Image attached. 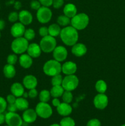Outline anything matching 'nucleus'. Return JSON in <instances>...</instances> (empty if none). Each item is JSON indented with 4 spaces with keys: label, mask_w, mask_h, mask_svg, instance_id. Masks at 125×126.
Wrapping results in <instances>:
<instances>
[{
    "label": "nucleus",
    "mask_w": 125,
    "mask_h": 126,
    "mask_svg": "<svg viewBox=\"0 0 125 126\" xmlns=\"http://www.w3.org/2000/svg\"><path fill=\"white\" fill-rule=\"evenodd\" d=\"M23 96L24 98H27V97H28V93H27V92H24Z\"/></svg>",
    "instance_id": "49"
},
{
    "label": "nucleus",
    "mask_w": 125,
    "mask_h": 126,
    "mask_svg": "<svg viewBox=\"0 0 125 126\" xmlns=\"http://www.w3.org/2000/svg\"><path fill=\"white\" fill-rule=\"evenodd\" d=\"M36 17L37 19L40 23H47L51 20L52 12L49 7L42 6L37 11Z\"/></svg>",
    "instance_id": "8"
},
{
    "label": "nucleus",
    "mask_w": 125,
    "mask_h": 126,
    "mask_svg": "<svg viewBox=\"0 0 125 126\" xmlns=\"http://www.w3.org/2000/svg\"><path fill=\"white\" fill-rule=\"evenodd\" d=\"M53 56L55 60L60 62H63L67 57V50L62 46H56L53 51Z\"/></svg>",
    "instance_id": "11"
},
{
    "label": "nucleus",
    "mask_w": 125,
    "mask_h": 126,
    "mask_svg": "<svg viewBox=\"0 0 125 126\" xmlns=\"http://www.w3.org/2000/svg\"><path fill=\"white\" fill-rule=\"evenodd\" d=\"M60 35L62 41L68 46L74 45L78 39V30L72 26H67L62 28Z\"/></svg>",
    "instance_id": "1"
},
{
    "label": "nucleus",
    "mask_w": 125,
    "mask_h": 126,
    "mask_svg": "<svg viewBox=\"0 0 125 126\" xmlns=\"http://www.w3.org/2000/svg\"><path fill=\"white\" fill-rule=\"evenodd\" d=\"M0 38H1V31H0Z\"/></svg>",
    "instance_id": "52"
},
{
    "label": "nucleus",
    "mask_w": 125,
    "mask_h": 126,
    "mask_svg": "<svg viewBox=\"0 0 125 126\" xmlns=\"http://www.w3.org/2000/svg\"><path fill=\"white\" fill-rule=\"evenodd\" d=\"M64 92V89L62 86H53L50 91V94L53 98H58L61 97Z\"/></svg>",
    "instance_id": "25"
},
{
    "label": "nucleus",
    "mask_w": 125,
    "mask_h": 126,
    "mask_svg": "<svg viewBox=\"0 0 125 126\" xmlns=\"http://www.w3.org/2000/svg\"><path fill=\"white\" fill-rule=\"evenodd\" d=\"M60 126H75V123L72 118L68 116H65L61 120Z\"/></svg>",
    "instance_id": "30"
},
{
    "label": "nucleus",
    "mask_w": 125,
    "mask_h": 126,
    "mask_svg": "<svg viewBox=\"0 0 125 126\" xmlns=\"http://www.w3.org/2000/svg\"><path fill=\"white\" fill-rule=\"evenodd\" d=\"M6 123L9 126H22L23 119L15 112H8L5 114Z\"/></svg>",
    "instance_id": "9"
},
{
    "label": "nucleus",
    "mask_w": 125,
    "mask_h": 126,
    "mask_svg": "<svg viewBox=\"0 0 125 126\" xmlns=\"http://www.w3.org/2000/svg\"></svg>",
    "instance_id": "53"
},
{
    "label": "nucleus",
    "mask_w": 125,
    "mask_h": 126,
    "mask_svg": "<svg viewBox=\"0 0 125 126\" xmlns=\"http://www.w3.org/2000/svg\"><path fill=\"white\" fill-rule=\"evenodd\" d=\"M5 25H6V23H5L4 21L2 20H0V31L2 30L4 28Z\"/></svg>",
    "instance_id": "47"
},
{
    "label": "nucleus",
    "mask_w": 125,
    "mask_h": 126,
    "mask_svg": "<svg viewBox=\"0 0 125 126\" xmlns=\"http://www.w3.org/2000/svg\"><path fill=\"white\" fill-rule=\"evenodd\" d=\"M94 105L97 109L104 110L107 107L109 100L107 96L104 94L99 93L94 97L93 100Z\"/></svg>",
    "instance_id": "10"
},
{
    "label": "nucleus",
    "mask_w": 125,
    "mask_h": 126,
    "mask_svg": "<svg viewBox=\"0 0 125 126\" xmlns=\"http://www.w3.org/2000/svg\"><path fill=\"white\" fill-rule=\"evenodd\" d=\"M28 41L23 37L16 38L11 44V49L16 54H22L28 47Z\"/></svg>",
    "instance_id": "4"
},
{
    "label": "nucleus",
    "mask_w": 125,
    "mask_h": 126,
    "mask_svg": "<svg viewBox=\"0 0 125 126\" xmlns=\"http://www.w3.org/2000/svg\"><path fill=\"white\" fill-rule=\"evenodd\" d=\"M39 33L42 37L46 36L49 35V30H48L47 27H42L39 28Z\"/></svg>",
    "instance_id": "39"
},
{
    "label": "nucleus",
    "mask_w": 125,
    "mask_h": 126,
    "mask_svg": "<svg viewBox=\"0 0 125 126\" xmlns=\"http://www.w3.org/2000/svg\"><path fill=\"white\" fill-rule=\"evenodd\" d=\"M95 89L100 94H104L107 89V84L104 80H99L95 84Z\"/></svg>",
    "instance_id": "27"
},
{
    "label": "nucleus",
    "mask_w": 125,
    "mask_h": 126,
    "mask_svg": "<svg viewBox=\"0 0 125 126\" xmlns=\"http://www.w3.org/2000/svg\"><path fill=\"white\" fill-rule=\"evenodd\" d=\"M56 110L60 115L62 116H68L72 113V108L69 103L62 102L60 103L58 107H56Z\"/></svg>",
    "instance_id": "19"
},
{
    "label": "nucleus",
    "mask_w": 125,
    "mask_h": 126,
    "mask_svg": "<svg viewBox=\"0 0 125 126\" xmlns=\"http://www.w3.org/2000/svg\"><path fill=\"white\" fill-rule=\"evenodd\" d=\"M9 20L11 22H15L18 19V14L17 12H12L8 16Z\"/></svg>",
    "instance_id": "36"
},
{
    "label": "nucleus",
    "mask_w": 125,
    "mask_h": 126,
    "mask_svg": "<svg viewBox=\"0 0 125 126\" xmlns=\"http://www.w3.org/2000/svg\"><path fill=\"white\" fill-rule=\"evenodd\" d=\"M15 7L17 9H19L21 7V3L20 2H17L15 4Z\"/></svg>",
    "instance_id": "48"
},
{
    "label": "nucleus",
    "mask_w": 125,
    "mask_h": 126,
    "mask_svg": "<svg viewBox=\"0 0 125 126\" xmlns=\"http://www.w3.org/2000/svg\"><path fill=\"white\" fill-rule=\"evenodd\" d=\"M3 73L5 77L9 79H11L15 76L16 70L13 65L7 63V65L4 66Z\"/></svg>",
    "instance_id": "23"
},
{
    "label": "nucleus",
    "mask_w": 125,
    "mask_h": 126,
    "mask_svg": "<svg viewBox=\"0 0 125 126\" xmlns=\"http://www.w3.org/2000/svg\"><path fill=\"white\" fill-rule=\"evenodd\" d=\"M48 30H49V34L53 37H56L60 35L61 30L60 25L57 23H53L50 25L48 28Z\"/></svg>",
    "instance_id": "26"
},
{
    "label": "nucleus",
    "mask_w": 125,
    "mask_h": 126,
    "mask_svg": "<svg viewBox=\"0 0 125 126\" xmlns=\"http://www.w3.org/2000/svg\"><path fill=\"white\" fill-rule=\"evenodd\" d=\"M18 19L20 22L24 25H28L31 23L33 21V16L29 11L23 10L18 14Z\"/></svg>",
    "instance_id": "15"
},
{
    "label": "nucleus",
    "mask_w": 125,
    "mask_h": 126,
    "mask_svg": "<svg viewBox=\"0 0 125 126\" xmlns=\"http://www.w3.org/2000/svg\"><path fill=\"white\" fill-rule=\"evenodd\" d=\"M23 84L25 87L30 90L36 87L38 85V80L33 75H27L23 78Z\"/></svg>",
    "instance_id": "16"
},
{
    "label": "nucleus",
    "mask_w": 125,
    "mask_h": 126,
    "mask_svg": "<svg viewBox=\"0 0 125 126\" xmlns=\"http://www.w3.org/2000/svg\"><path fill=\"white\" fill-rule=\"evenodd\" d=\"M32 1H33V0H32Z\"/></svg>",
    "instance_id": "54"
},
{
    "label": "nucleus",
    "mask_w": 125,
    "mask_h": 126,
    "mask_svg": "<svg viewBox=\"0 0 125 126\" xmlns=\"http://www.w3.org/2000/svg\"><path fill=\"white\" fill-rule=\"evenodd\" d=\"M38 92L36 88L32 89L29 90V92H28V96L29 98H34L38 96Z\"/></svg>",
    "instance_id": "42"
},
{
    "label": "nucleus",
    "mask_w": 125,
    "mask_h": 126,
    "mask_svg": "<svg viewBox=\"0 0 125 126\" xmlns=\"http://www.w3.org/2000/svg\"><path fill=\"white\" fill-rule=\"evenodd\" d=\"M36 36L35 32L31 28H28L25 30V32L24 33V38L28 41H31Z\"/></svg>",
    "instance_id": "33"
},
{
    "label": "nucleus",
    "mask_w": 125,
    "mask_h": 126,
    "mask_svg": "<svg viewBox=\"0 0 125 126\" xmlns=\"http://www.w3.org/2000/svg\"><path fill=\"white\" fill-rule=\"evenodd\" d=\"M62 79H62V76H61L60 74L52 76V78H51V85H52L53 86H61Z\"/></svg>",
    "instance_id": "32"
},
{
    "label": "nucleus",
    "mask_w": 125,
    "mask_h": 126,
    "mask_svg": "<svg viewBox=\"0 0 125 126\" xmlns=\"http://www.w3.org/2000/svg\"><path fill=\"white\" fill-rule=\"evenodd\" d=\"M79 80L78 78L74 75H67L62 79V87L64 91H74L78 86Z\"/></svg>",
    "instance_id": "6"
},
{
    "label": "nucleus",
    "mask_w": 125,
    "mask_h": 126,
    "mask_svg": "<svg viewBox=\"0 0 125 126\" xmlns=\"http://www.w3.org/2000/svg\"><path fill=\"white\" fill-rule=\"evenodd\" d=\"M38 114L33 109H26L24 111L22 114V119L25 123L27 124L33 123L36 120Z\"/></svg>",
    "instance_id": "13"
},
{
    "label": "nucleus",
    "mask_w": 125,
    "mask_h": 126,
    "mask_svg": "<svg viewBox=\"0 0 125 126\" xmlns=\"http://www.w3.org/2000/svg\"><path fill=\"white\" fill-rule=\"evenodd\" d=\"M42 51L45 53H50L53 51L56 47V41L55 37L50 35L42 37L39 44Z\"/></svg>",
    "instance_id": "5"
},
{
    "label": "nucleus",
    "mask_w": 125,
    "mask_h": 126,
    "mask_svg": "<svg viewBox=\"0 0 125 126\" xmlns=\"http://www.w3.org/2000/svg\"><path fill=\"white\" fill-rule=\"evenodd\" d=\"M57 23L59 25L62 27H67L69 24L71 23L70 18L66 16H60L57 18Z\"/></svg>",
    "instance_id": "28"
},
{
    "label": "nucleus",
    "mask_w": 125,
    "mask_h": 126,
    "mask_svg": "<svg viewBox=\"0 0 125 126\" xmlns=\"http://www.w3.org/2000/svg\"><path fill=\"white\" fill-rule=\"evenodd\" d=\"M39 1L43 6L50 7L52 5L53 0H39Z\"/></svg>",
    "instance_id": "41"
},
{
    "label": "nucleus",
    "mask_w": 125,
    "mask_h": 126,
    "mask_svg": "<svg viewBox=\"0 0 125 126\" xmlns=\"http://www.w3.org/2000/svg\"><path fill=\"white\" fill-rule=\"evenodd\" d=\"M87 126H101L100 121L98 119H91L87 123Z\"/></svg>",
    "instance_id": "37"
},
{
    "label": "nucleus",
    "mask_w": 125,
    "mask_h": 126,
    "mask_svg": "<svg viewBox=\"0 0 125 126\" xmlns=\"http://www.w3.org/2000/svg\"><path fill=\"white\" fill-rule=\"evenodd\" d=\"M26 51L28 55L32 58H38L41 54L42 50L39 44L37 43H31L29 44Z\"/></svg>",
    "instance_id": "17"
},
{
    "label": "nucleus",
    "mask_w": 125,
    "mask_h": 126,
    "mask_svg": "<svg viewBox=\"0 0 125 126\" xmlns=\"http://www.w3.org/2000/svg\"><path fill=\"white\" fill-rule=\"evenodd\" d=\"M64 4V0H53V6L55 9H60Z\"/></svg>",
    "instance_id": "40"
},
{
    "label": "nucleus",
    "mask_w": 125,
    "mask_h": 126,
    "mask_svg": "<svg viewBox=\"0 0 125 126\" xmlns=\"http://www.w3.org/2000/svg\"><path fill=\"white\" fill-rule=\"evenodd\" d=\"M63 12L65 16L68 17L69 18H71L74 17L77 13V9L76 6L72 3L67 4L64 6L63 9Z\"/></svg>",
    "instance_id": "22"
},
{
    "label": "nucleus",
    "mask_w": 125,
    "mask_h": 126,
    "mask_svg": "<svg viewBox=\"0 0 125 126\" xmlns=\"http://www.w3.org/2000/svg\"><path fill=\"white\" fill-rule=\"evenodd\" d=\"M62 65L60 62L56 60H50L47 61L43 66V71L46 75L53 76L59 75L61 72Z\"/></svg>",
    "instance_id": "2"
},
{
    "label": "nucleus",
    "mask_w": 125,
    "mask_h": 126,
    "mask_svg": "<svg viewBox=\"0 0 125 126\" xmlns=\"http://www.w3.org/2000/svg\"><path fill=\"white\" fill-rule=\"evenodd\" d=\"M19 63L22 67L28 69L33 65V58L28 54H22L19 58Z\"/></svg>",
    "instance_id": "20"
},
{
    "label": "nucleus",
    "mask_w": 125,
    "mask_h": 126,
    "mask_svg": "<svg viewBox=\"0 0 125 126\" xmlns=\"http://www.w3.org/2000/svg\"><path fill=\"white\" fill-rule=\"evenodd\" d=\"M25 32V25L20 22L14 23L11 28V34L12 36L15 38L22 37V36L24 35Z\"/></svg>",
    "instance_id": "12"
},
{
    "label": "nucleus",
    "mask_w": 125,
    "mask_h": 126,
    "mask_svg": "<svg viewBox=\"0 0 125 126\" xmlns=\"http://www.w3.org/2000/svg\"><path fill=\"white\" fill-rule=\"evenodd\" d=\"M61 97H62V99L63 102L67 103H71L72 101V99H73V95H72L71 91H65Z\"/></svg>",
    "instance_id": "31"
},
{
    "label": "nucleus",
    "mask_w": 125,
    "mask_h": 126,
    "mask_svg": "<svg viewBox=\"0 0 125 126\" xmlns=\"http://www.w3.org/2000/svg\"><path fill=\"white\" fill-rule=\"evenodd\" d=\"M16 97L13 95V94H10L7 96V102L9 104L11 103H15L16 101Z\"/></svg>",
    "instance_id": "43"
},
{
    "label": "nucleus",
    "mask_w": 125,
    "mask_h": 126,
    "mask_svg": "<svg viewBox=\"0 0 125 126\" xmlns=\"http://www.w3.org/2000/svg\"><path fill=\"white\" fill-rule=\"evenodd\" d=\"M71 52L76 57H82L87 53V48L82 43H76L72 46Z\"/></svg>",
    "instance_id": "18"
},
{
    "label": "nucleus",
    "mask_w": 125,
    "mask_h": 126,
    "mask_svg": "<svg viewBox=\"0 0 125 126\" xmlns=\"http://www.w3.org/2000/svg\"><path fill=\"white\" fill-rule=\"evenodd\" d=\"M17 60H18V58L15 54H10L7 58V62L10 65H14L17 63Z\"/></svg>",
    "instance_id": "34"
},
{
    "label": "nucleus",
    "mask_w": 125,
    "mask_h": 126,
    "mask_svg": "<svg viewBox=\"0 0 125 126\" xmlns=\"http://www.w3.org/2000/svg\"><path fill=\"white\" fill-rule=\"evenodd\" d=\"M50 92L47 90H42L39 93V100L42 102H48L50 99Z\"/></svg>",
    "instance_id": "29"
},
{
    "label": "nucleus",
    "mask_w": 125,
    "mask_h": 126,
    "mask_svg": "<svg viewBox=\"0 0 125 126\" xmlns=\"http://www.w3.org/2000/svg\"><path fill=\"white\" fill-rule=\"evenodd\" d=\"M51 103H52V105L54 106V107H57L60 105V103H61V102H60V100H59L58 98H54L52 100V102H51Z\"/></svg>",
    "instance_id": "45"
},
{
    "label": "nucleus",
    "mask_w": 125,
    "mask_h": 126,
    "mask_svg": "<svg viewBox=\"0 0 125 126\" xmlns=\"http://www.w3.org/2000/svg\"><path fill=\"white\" fill-rule=\"evenodd\" d=\"M121 126H125V124H123V125H121Z\"/></svg>",
    "instance_id": "51"
},
{
    "label": "nucleus",
    "mask_w": 125,
    "mask_h": 126,
    "mask_svg": "<svg viewBox=\"0 0 125 126\" xmlns=\"http://www.w3.org/2000/svg\"><path fill=\"white\" fill-rule=\"evenodd\" d=\"M38 116L43 119H47L50 118L53 113V110L50 105L46 102H42L38 103L35 109Z\"/></svg>",
    "instance_id": "7"
},
{
    "label": "nucleus",
    "mask_w": 125,
    "mask_h": 126,
    "mask_svg": "<svg viewBox=\"0 0 125 126\" xmlns=\"http://www.w3.org/2000/svg\"><path fill=\"white\" fill-rule=\"evenodd\" d=\"M89 21V17L86 14H77L71 18V24L77 30H82L88 26Z\"/></svg>",
    "instance_id": "3"
},
{
    "label": "nucleus",
    "mask_w": 125,
    "mask_h": 126,
    "mask_svg": "<svg viewBox=\"0 0 125 126\" xmlns=\"http://www.w3.org/2000/svg\"><path fill=\"white\" fill-rule=\"evenodd\" d=\"M6 118H5V114L3 113H0V125L2 124L5 122Z\"/></svg>",
    "instance_id": "46"
},
{
    "label": "nucleus",
    "mask_w": 125,
    "mask_h": 126,
    "mask_svg": "<svg viewBox=\"0 0 125 126\" xmlns=\"http://www.w3.org/2000/svg\"><path fill=\"white\" fill-rule=\"evenodd\" d=\"M50 126H60V124H53L51 125H50Z\"/></svg>",
    "instance_id": "50"
},
{
    "label": "nucleus",
    "mask_w": 125,
    "mask_h": 126,
    "mask_svg": "<svg viewBox=\"0 0 125 126\" xmlns=\"http://www.w3.org/2000/svg\"><path fill=\"white\" fill-rule=\"evenodd\" d=\"M77 65L73 62L68 61L64 63L61 67V71L66 75H74L77 71Z\"/></svg>",
    "instance_id": "14"
},
{
    "label": "nucleus",
    "mask_w": 125,
    "mask_h": 126,
    "mask_svg": "<svg viewBox=\"0 0 125 126\" xmlns=\"http://www.w3.org/2000/svg\"><path fill=\"white\" fill-rule=\"evenodd\" d=\"M7 109L9 111V112H16L17 110H18L15 103L9 104V105L7 107Z\"/></svg>",
    "instance_id": "44"
},
{
    "label": "nucleus",
    "mask_w": 125,
    "mask_h": 126,
    "mask_svg": "<svg viewBox=\"0 0 125 126\" xmlns=\"http://www.w3.org/2000/svg\"><path fill=\"white\" fill-rule=\"evenodd\" d=\"M7 107V102L2 97H0V113H3Z\"/></svg>",
    "instance_id": "35"
},
{
    "label": "nucleus",
    "mask_w": 125,
    "mask_h": 126,
    "mask_svg": "<svg viewBox=\"0 0 125 126\" xmlns=\"http://www.w3.org/2000/svg\"><path fill=\"white\" fill-rule=\"evenodd\" d=\"M17 109L20 111H25L29 107V103L25 98L18 97L15 102Z\"/></svg>",
    "instance_id": "24"
},
{
    "label": "nucleus",
    "mask_w": 125,
    "mask_h": 126,
    "mask_svg": "<svg viewBox=\"0 0 125 126\" xmlns=\"http://www.w3.org/2000/svg\"><path fill=\"white\" fill-rule=\"evenodd\" d=\"M11 92L12 94L16 97H20L23 96L25 92L24 87L22 84L19 82H15L11 86Z\"/></svg>",
    "instance_id": "21"
},
{
    "label": "nucleus",
    "mask_w": 125,
    "mask_h": 126,
    "mask_svg": "<svg viewBox=\"0 0 125 126\" xmlns=\"http://www.w3.org/2000/svg\"><path fill=\"white\" fill-rule=\"evenodd\" d=\"M40 5H41V4L40 3V2L39 1H37V0H33L30 4L31 8L32 9L36 10V11H38L41 7Z\"/></svg>",
    "instance_id": "38"
}]
</instances>
